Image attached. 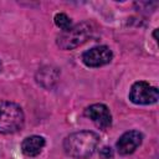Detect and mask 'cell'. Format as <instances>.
<instances>
[{
	"label": "cell",
	"instance_id": "10",
	"mask_svg": "<svg viewBox=\"0 0 159 159\" xmlns=\"http://www.w3.org/2000/svg\"><path fill=\"white\" fill-rule=\"evenodd\" d=\"M53 20H55L56 26H57L58 29H61L62 31H67V30H70V29L73 26L71 19H70L66 14H63V12H58V14H56Z\"/></svg>",
	"mask_w": 159,
	"mask_h": 159
},
{
	"label": "cell",
	"instance_id": "3",
	"mask_svg": "<svg viewBox=\"0 0 159 159\" xmlns=\"http://www.w3.org/2000/svg\"><path fill=\"white\" fill-rule=\"evenodd\" d=\"M93 34V27L89 22L82 21L73 25L67 31H61L56 37V43L61 50H73L83 45Z\"/></svg>",
	"mask_w": 159,
	"mask_h": 159
},
{
	"label": "cell",
	"instance_id": "1",
	"mask_svg": "<svg viewBox=\"0 0 159 159\" xmlns=\"http://www.w3.org/2000/svg\"><path fill=\"white\" fill-rule=\"evenodd\" d=\"M99 144V137L92 130L71 133L63 140L65 153L75 159H87L93 155Z\"/></svg>",
	"mask_w": 159,
	"mask_h": 159
},
{
	"label": "cell",
	"instance_id": "7",
	"mask_svg": "<svg viewBox=\"0 0 159 159\" xmlns=\"http://www.w3.org/2000/svg\"><path fill=\"white\" fill-rule=\"evenodd\" d=\"M143 134L139 130H128L123 133L116 143L117 152L120 155H129L135 152V149L142 144Z\"/></svg>",
	"mask_w": 159,
	"mask_h": 159
},
{
	"label": "cell",
	"instance_id": "2",
	"mask_svg": "<svg viewBox=\"0 0 159 159\" xmlns=\"http://www.w3.org/2000/svg\"><path fill=\"white\" fill-rule=\"evenodd\" d=\"M25 123L22 108L10 101H0V134H11L20 130Z\"/></svg>",
	"mask_w": 159,
	"mask_h": 159
},
{
	"label": "cell",
	"instance_id": "5",
	"mask_svg": "<svg viewBox=\"0 0 159 159\" xmlns=\"http://www.w3.org/2000/svg\"><path fill=\"white\" fill-rule=\"evenodd\" d=\"M112 58H113V52L106 45L94 46L82 53V62L87 67H92V68L108 65L112 61Z\"/></svg>",
	"mask_w": 159,
	"mask_h": 159
},
{
	"label": "cell",
	"instance_id": "11",
	"mask_svg": "<svg viewBox=\"0 0 159 159\" xmlns=\"http://www.w3.org/2000/svg\"><path fill=\"white\" fill-rule=\"evenodd\" d=\"M99 155L102 159H112L113 158V152H112V148L109 147H103L99 152Z\"/></svg>",
	"mask_w": 159,
	"mask_h": 159
},
{
	"label": "cell",
	"instance_id": "4",
	"mask_svg": "<svg viewBox=\"0 0 159 159\" xmlns=\"http://www.w3.org/2000/svg\"><path fill=\"white\" fill-rule=\"evenodd\" d=\"M129 99L134 104H140V106H148V104H154L157 103L159 98V92L158 88L149 84L145 81H138L132 84L128 94Z\"/></svg>",
	"mask_w": 159,
	"mask_h": 159
},
{
	"label": "cell",
	"instance_id": "12",
	"mask_svg": "<svg viewBox=\"0 0 159 159\" xmlns=\"http://www.w3.org/2000/svg\"><path fill=\"white\" fill-rule=\"evenodd\" d=\"M1 70H2V65H1V61H0V72H1Z\"/></svg>",
	"mask_w": 159,
	"mask_h": 159
},
{
	"label": "cell",
	"instance_id": "6",
	"mask_svg": "<svg viewBox=\"0 0 159 159\" xmlns=\"http://www.w3.org/2000/svg\"><path fill=\"white\" fill-rule=\"evenodd\" d=\"M84 116L89 118L96 127L106 129L112 124V114L109 108L103 103H94L84 109Z\"/></svg>",
	"mask_w": 159,
	"mask_h": 159
},
{
	"label": "cell",
	"instance_id": "9",
	"mask_svg": "<svg viewBox=\"0 0 159 159\" xmlns=\"http://www.w3.org/2000/svg\"><path fill=\"white\" fill-rule=\"evenodd\" d=\"M58 80V71L51 67L41 68L36 75V81L45 88H51Z\"/></svg>",
	"mask_w": 159,
	"mask_h": 159
},
{
	"label": "cell",
	"instance_id": "8",
	"mask_svg": "<svg viewBox=\"0 0 159 159\" xmlns=\"http://www.w3.org/2000/svg\"><path fill=\"white\" fill-rule=\"evenodd\" d=\"M45 144H46V140L43 137L30 135L21 142V152L26 157H36L42 152Z\"/></svg>",
	"mask_w": 159,
	"mask_h": 159
}]
</instances>
